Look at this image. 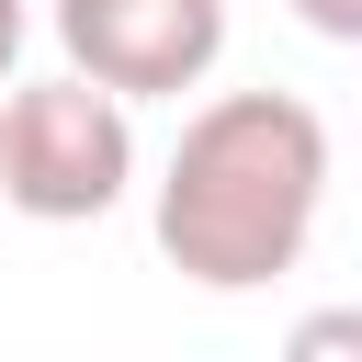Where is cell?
Segmentation results:
<instances>
[{
  "mask_svg": "<svg viewBox=\"0 0 362 362\" xmlns=\"http://www.w3.org/2000/svg\"><path fill=\"white\" fill-rule=\"evenodd\" d=\"M328 204V124L294 90H215L181 113V147L158 170V260L204 294H260L305 260Z\"/></svg>",
  "mask_w": 362,
  "mask_h": 362,
  "instance_id": "6da1fadb",
  "label": "cell"
},
{
  "mask_svg": "<svg viewBox=\"0 0 362 362\" xmlns=\"http://www.w3.org/2000/svg\"><path fill=\"white\" fill-rule=\"evenodd\" d=\"M136 181V102L57 68V79H23L0 102V204L34 215V226H90L113 215Z\"/></svg>",
  "mask_w": 362,
  "mask_h": 362,
  "instance_id": "7a4b0ae2",
  "label": "cell"
},
{
  "mask_svg": "<svg viewBox=\"0 0 362 362\" xmlns=\"http://www.w3.org/2000/svg\"><path fill=\"white\" fill-rule=\"evenodd\" d=\"M68 68L124 102H181L226 57V0H57L45 11Z\"/></svg>",
  "mask_w": 362,
  "mask_h": 362,
  "instance_id": "3957f363",
  "label": "cell"
},
{
  "mask_svg": "<svg viewBox=\"0 0 362 362\" xmlns=\"http://www.w3.org/2000/svg\"><path fill=\"white\" fill-rule=\"evenodd\" d=\"M294 351L317 362V351H362V305H328V317H305L294 328Z\"/></svg>",
  "mask_w": 362,
  "mask_h": 362,
  "instance_id": "277c9868",
  "label": "cell"
},
{
  "mask_svg": "<svg viewBox=\"0 0 362 362\" xmlns=\"http://www.w3.org/2000/svg\"><path fill=\"white\" fill-rule=\"evenodd\" d=\"M294 23L328 34V45H362V0H294Z\"/></svg>",
  "mask_w": 362,
  "mask_h": 362,
  "instance_id": "5b68a950",
  "label": "cell"
},
{
  "mask_svg": "<svg viewBox=\"0 0 362 362\" xmlns=\"http://www.w3.org/2000/svg\"><path fill=\"white\" fill-rule=\"evenodd\" d=\"M23 34H34V11H23V0H0V90H11V57H23Z\"/></svg>",
  "mask_w": 362,
  "mask_h": 362,
  "instance_id": "8992f818",
  "label": "cell"
}]
</instances>
